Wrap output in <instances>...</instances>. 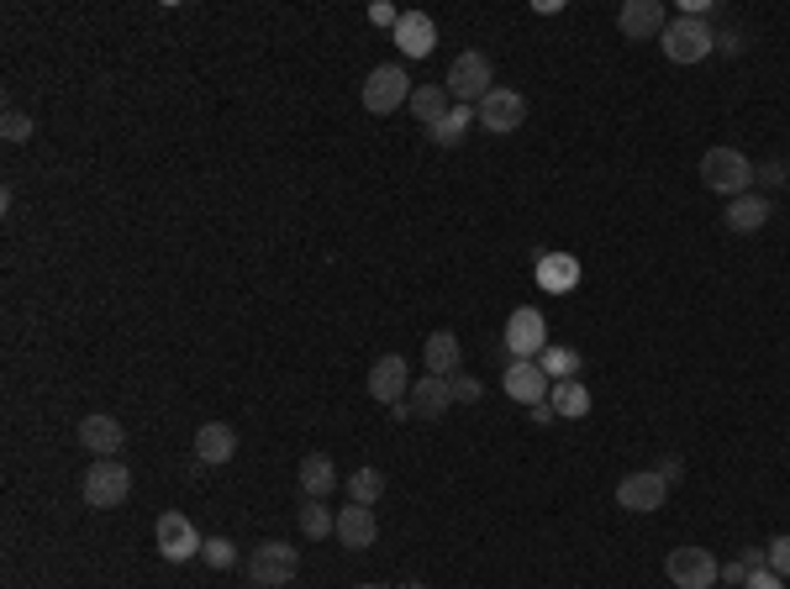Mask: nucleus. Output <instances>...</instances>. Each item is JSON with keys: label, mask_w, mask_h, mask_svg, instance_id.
Wrapping results in <instances>:
<instances>
[{"label": "nucleus", "mask_w": 790, "mask_h": 589, "mask_svg": "<svg viewBox=\"0 0 790 589\" xmlns=\"http://www.w3.org/2000/svg\"><path fill=\"white\" fill-rule=\"evenodd\" d=\"M232 453H238V432L227 426V421H201V432H195V464H232Z\"/></svg>", "instance_id": "nucleus-18"}, {"label": "nucleus", "mask_w": 790, "mask_h": 589, "mask_svg": "<svg viewBox=\"0 0 790 589\" xmlns=\"http://www.w3.org/2000/svg\"><path fill=\"white\" fill-rule=\"evenodd\" d=\"M764 558H769V574H780L790 585V537H775V542L764 548Z\"/></svg>", "instance_id": "nucleus-32"}, {"label": "nucleus", "mask_w": 790, "mask_h": 589, "mask_svg": "<svg viewBox=\"0 0 790 589\" xmlns=\"http://www.w3.org/2000/svg\"><path fill=\"white\" fill-rule=\"evenodd\" d=\"M296 574H301V553L285 542H259L248 553V585L253 589H285Z\"/></svg>", "instance_id": "nucleus-3"}, {"label": "nucleus", "mask_w": 790, "mask_h": 589, "mask_svg": "<svg viewBox=\"0 0 790 589\" xmlns=\"http://www.w3.org/2000/svg\"><path fill=\"white\" fill-rule=\"evenodd\" d=\"M153 542H158V558H169V563L201 558V548H206V537L190 527V516H184V510H164V516H158V527H153Z\"/></svg>", "instance_id": "nucleus-6"}, {"label": "nucleus", "mask_w": 790, "mask_h": 589, "mask_svg": "<svg viewBox=\"0 0 790 589\" xmlns=\"http://www.w3.org/2000/svg\"><path fill=\"white\" fill-rule=\"evenodd\" d=\"M749 589H786V579L769 574V568H759V574H749Z\"/></svg>", "instance_id": "nucleus-35"}, {"label": "nucleus", "mask_w": 790, "mask_h": 589, "mask_svg": "<svg viewBox=\"0 0 790 589\" xmlns=\"http://www.w3.org/2000/svg\"><path fill=\"white\" fill-rule=\"evenodd\" d=\"M475 117H480V127H486V132H517L522 121H527V95H522V89L495 85L486 100L475 106Z\"/></svg>", "instance_id": "nucleus-9"}, {"label": "nucleus", "mask_w": 790, "mask_h": 589, "mask_svg": "<svg viewBox=\"0 0 790 589\" xmlns=\"http://www.w3.org/2000/svg\"><path fill=\"white\" fill-rule=\"evenodd\" d=\"M411 395V363L400 353H385L374 358V369H369V400H380V406H400Z\"/></svg>", "instance_id": "nucleus-10"}, {"label": "nucleus", "mask_w": 790, "mask_h": 589, "mask_svg": "<svg viewBox=\"0 0 790 589\" xmlns=\"http://www.w3.org/2000/svg\"><path fill=\"white\" fill-rule=\"evenodd\" d=\"M448 100H454V95H448L443 85H417V89H411V117L422 121V127H438V121L454 111Z\"/></svg>", "instance_id": "nucleus-25"}, {"label": "nucleus", "mask_w": 790, "mask_h": 589, "mask_svg": "<svg viewBox=\"0 0 790 589\" xmlns=\"http://www.w3.org/2000/svg\"><path fill=\"white\" fill-rule=\"evenodd\" d=\"M354 589H385V585H354Z\"/></svg>", "instance_id": "nucleus-41"}, {"label": "nucleus", "mask_w": 790, "mask_h": 589, "mask_svg": "<svg viewBox=\"0 0 790 589\" xmlns=\"http://www.w3.org/2000/svg\"><path fill=\"white\" fill-rule=\"evenodd\" d=\"M701 184L711 190V195H749L754 190V164L738 153V147H706V158H701Z\"/></svg>", "instance_id": "nucleus-1"}, {"label": "nucleus", "mask_w": 790, "mask_h": 589, "mask_svg": "<svg viewBox=\"0 0 790 589\" xmlns=\"http://www.w3.org/2000/svg\"><path fill=\"white\" fill-rule=\"evenodd\" d=\"M538 285H543L548 294H570L579 285V264L570 259V253H538Z\"/></svg>", "instance_id": "nucleus-20"}, {"label": "nucleus", "mask_w": 790, "mask_h": 589, "mask_svg": "<svg viewBox=\"0 0 790 589\" xmlns=\"http://www.w3.org/2000/svg\"><path fill=\"white\" fill-rule=\"evenodd\" d=\"M337 542L348 548V553H364L374 548V537H380V521H374V505H343L337 510Z\"/></svg>", "instance_id": "nucleus-15"}, {"label": "nucleus", "mask_w": 790, "mask_h": 589, "mask_svg": "<svg viewBox=\"0 0 790 589\" xmlns=\"http://www.w3.org/2000/svg\"><path fill=\"white\" fill-rule=\"evenodd\" d=\"M422 358H427V374L448 380V374H458V358H464V348H458L454 332H432V337H427V348H422Z\"/></svg>", "instance_id": "nucleus-23"}, {"label": "nucleus", "mask_w": 790, "mask_h": 589, "mask_svg": "<svg viewBox=\"0 0 790 589\" xmlns=\"http://www.w3.org/2000/svg\"><path fill=\"white\" fill-rule=\"evenodd\" d=\"M665 495H669V479L659 469H638V473H627V479L617 484V505H622V510H638V516L659 510Z\"/></svg>", "instance_id": "nucleus-11"}, {"label": "nucleus", "mask_w": 790, "mask_h": 589, "mask_svg": "<svg viewBox=\"0 0 790 589\" xmlns=\"http://www.w3.org/2000/svg\"><path fill=\"white\" fill-rule=\"evenodd\" d=\"M548 406H553L559 421H579V416H590V389L579 380H559L548 389Z\"/></svg>", "instance_id": "nucleus-24"}, {"label": "nucleus", "mask_w": 790, "mask_h": 589, "mask_svg": "<svg viewBox=\"0 0 790 589\" xmlns=\"http://www.w3.org/2000/svg\"><path fill=\"white\" fill-rule=\"evenodd\" d=\"M659 473H665L669 484H674V479H680V473H685V469H680V458H665V469H659Z\"/></svg>", "instance_id": "nucleus-39"}, {"label": "nucleus", "mask_w": 790, "mask_h": 589, "mask_svg": "<svg viewBox=\"0 0 790 589\" xmlns=\"http://www.w3.org/2000/svg\"><path fill=\"white\" fill-rule=\"evenodd\" d=\"M201 558L212 563V568H232V563H238V548H232L227 537H206V548H201Z\"/></svg>", "instance_id": "nucleus-30"}, {"label": "nucleus", "mask_w": 790, "mask_h": 589, "mask_svg": "<svg viewBox=\"0 0 790 589\" xmlns=\"http://www.w3.org/2000/svg\"><path fill=\"white\" fill-rule=\"evenodd\" d=\"M369 22H374V27H391V32H395V22H400V11H395L391 0H374V5H369Z\"/></svg>", "instance_id": "nucleus-34"}, {"label": "nucleus", "mask_w": 790, "mask_h": 589, "mask_svg": "<svg viewBox=\"0 0 790 589\" xmlns=\"http://www.w3.org/2000/svg\"><path fill=\"white\" fill-rule=\"evenodd\" d=\"M327 531H337V516H333V510H327L322 501L301 505V537H311V542H322Z\"/></svg>", "instance_id": "nucleus-29"}, {"label": "nucleus", "mask_w": 790, "mask_h": 589, "mask_svg": "<svg viewBox=\"0 0 790 589\" xmlns=\"http://www.w3.org/2000/svg\"><path fill=\"white\" fill-rule=\"evenodd\" d=\"M506 395L512 400H522V406H543L548 389H553V380L543 374V363L538 358H512V369H506Z\"/></svg>", "instance_id": "nucleus-14"}, {"label": "nucleus", "mask_w": 790, "mask_h": 589, "mask_svg": "<svg viewBox=\"0 0 790 589\" xmlns=\"http://www.w3.org/2000/svg\"><path fill=\"white\" fill-rule=\"evenodd\" d=\"M754 179H764V184H780V179H786V164H759V169H754Z\"/></svg>", "instance_id": "nucleus-36"}, {"label": "nucleus", "mask_w": 790, "mask_h": 589, "mask_svg": "<svg viewBox=\"0 0 790 589\" xmlns=\"http://www.w3.org/2000/svg\"><path fill=\"white\" fill-rule=\"evenodd\" d=\"M722 579H728V585H749V568H743V558L728 563V568H722Z\"/></svg>", "instance_id": "nucleus-37"}, {"label": "nucleus", "mask_w": 790, "mask_h": 589, "mask_svg": "<svg viewBox=\"0 0 790 589\" xmlns=\"http://www.w3.org/2000/svg\"><path fill=\"white\" fill-rule=\"evenodd\" d=\"M301 490H306V501H327L337 490V469L327 453H306L301 458Z\"/></svg>", "instance_id": "nucleus-22"}, {"label": "nucleus", "mask_w": 790, "mask_h": 589, "mask_svg": "<svg viewBox=\"0 0 790 589\" xmlns=\"http://www.w3.org/2000/svg\"><path fill=\"white\" fill-rule=\"evenodd\" d=\"M469 121H475V106H454L448 117L438 121V127H427V132H432V143H438V147H454L458 137L469 132Z\"/></svg>", "instance_id": "nucleus-27"}, {"label": "nucleus", "mask_w": 790, "mask_h": 589, "mask_svg": "<svg viewBox=\"0 0 790 589\" xmlns=\"http://www.w3.org/2000/svg\"><path fill=\"white\" fill-rule=\"evenodd\" d=\"M395 48L406 53V59H427L432 48H438V27H432V16L427 11H400V22H395Z\"/></svg>", "instance_id": "nucleus-16"}, {"label": "nucleus", "mask_w": 790, "mask_h": 589, "mask_svg": "<svg viewBox=\"0 0 790 589\" xmlns=\"http://www.w3.org/2000/svg\"><path fill=\"white\" fill-rule=\"evenodd\" d=\"M454 406V389L448 380H438V374H427V380H411V416L417 421H443V411Z\"/></svg>", "instance_id": "nucleus-19"}, {"label": "nucleus", "mask_w": 790, "mask_h": 589, "mask_svg": "<svg viewBox=\"0 0 790 589\" xmlns=\"http://www.w3.org/2000/svg\"><path fill=\"white\" fill-rule=\"evenodd\" d=\"M380 495H385V473L374 469V464H364V469L348 479V501L354 505H374Z\"/></svg>", "instance_id": "nucleus-26"}, {"label": "nucleus", "mask_w": 790, "mask_h": 589, "mask_svg": "<svg viewBox=\"0 0 790 589\" xmlns=\"http://www.w3.org/2000/svg\"><path fill=\"white\" fill-rule=\"evenodd\" d=\"M538 363H543V374L553 384L575 380V374H579V353H575V348H543V358H538Z\"/></svg>", "instance_id": "nucleus-28"}, {"label": "nucleus", "mask_w": 790, "mask_h": 589, "mask_svg": "<svg viewBox=\"0 0 790 589\" xmlns=\"http://www.w3.org/2000/svg\"><path fill=\"white\" fill-rule=\"evenodd\" d=\"M359 100H364L369 117H391V111H400V106L411 100V74H406L400 63H380V69H369Z\"/></svg>", "instance_id": "nucleus-2"}, {"label": "nucleus", "mask_w": 790, "mask_h": 589, "mask_svg": "<svg viewBox=\"0 0 790 589\" xmlns=\"http://www.w3.org/2000/svg\"><path fill=\"white\" fill-rule=\"evenodd\" d=\"M32 132H37V127H32L27 111H5V121H0V137H5V143H27Z\"/></svg>", "instance_id": "nucleus-31"}, {"label": "nucleus", "mask_w": 790, "mask_h": 589, "mask_svg": "<svg viewBox=\"0 0 790 589\" xmlns=\"http://www.w3.org/2000/svg\"><path fill=\"white\" fill-rule=\"evenodd\" d=\"M769 211H775V201L759 195V190H749V195L728 201V227L732 232H759L764 221H769Z\"/></svg>", "instance_id": "nucleus-21"}, {"label": "nucleus", "mask_w": 790, "mask_h": 589, "mask_svg": "<svg viewBox=\"0 0 790 589\" xmlns=\"http://www.w3.org/2000/svg\"><path fill=\"white\" fill-rule=\"evenodd\" d=\"M659 43H665V59L669 63H701L711 48H717V37H711V27H706L701 16H674Z\"/></svg>", "instance_id": "nucleus-5"}, {"label": "nucleus", "mask_w": 790, "mask_h": 589, "mask_svg": "<svg viewBox=\"0 0 790 589\" xmlns=\"http://www.w3.org/2000/svg\"><path fill=\"white\" fill-rule=\"evenodd\" d=\"M127 495H132V473H127V464H117V458H106V464H95V469L85 473V505H95V510H111V505H122Z\"/></svg>", "instance_id": "nucleus-8"}, {"label": "nucleus", "mask_w": 790, "mask_h": 589, "mask_svg": "<svg viewBox=\"0 0 790 589\" xmlns=\"http://www.w3.org/2000/svg\"><path fill=\"white\" fill-rule=\"evenodd\" d=\"M532 421H538V426H548V421H559V416H553V406L543 400V406H532Z\"/></svg>", "instance_id": "nucleus-38"}, {"label": "nucleus", "mask_w": 790, "mask_h": 589, "mask_svg": "<svg viewBox=\"0 0 790 589\" xmlns=\"http://www.w3.org/2000/svg\"><path fill=\"white\" fill-rule=\"evenodd\" d=\"M443 89L454 95L458 106H480L490 89H495V74H490V59L480 53V48H469V53H458L454 69H448V80H443Z\"/></svg>", "instance_id": "nucleus-4"}, {"label": "nucleus", "mask_w": 790, "mask_h": 589, "mask_svg": "<svg viewBox=\"0 0 790 589\" xmlns=\"http://www.w3.org/2000/svg\"><path fill=\"white\" fill-rule=\"evenodd\" d=\"M448 389H454V400H464V406H475V400L486 395V384L475 380V374H454V380H448Z\"/></svg>", "instance_id": "nucleus-33"}, {"label": "nucleus", "mask_w": 790, "mask_h": 589, "mask_svg": "<svg viewBox=\"0 0 790 589\" xmlns=\"http://www.w3.org/2000/svg\"><path fill=\"white\" fill-rule=\"evenodd\" d=\"M506 348H512V358H543L548 348V322L538 305H522V311H512V322H506Z\"/></svg>", "instance_id": "nucleus-12"}, {"label": "nucleus", "mask_w": 790, "mask_h": 589, "mask_svg": "<svg viewBox=\"0 0 790 589\" xmlns=\"http://www.w3.org/2000/svg\"><path fill=\"white\" fill-rule=\"evenodd\" d=\"M665 574L674 589H717V579H722V568L706 548H674L665 558Z\"/></svg>", "instance_id": "nucleus-7"}, {"label": "nucleus", "mask_w": 790, "mask_h": 589, "mask_svg": "<svg viewBox=\"0 0 790 589\" xmlns=\"http://www.w3.org/2000/svg\"><path fill=\"white\" fill-rule=\"evenodd\" d=\"M122 442H127V426L117 421V416H85L80 421V447L85 453H95V458H117L122 453Z\"/></svg>", "instance_id": "nucleus-17"}, {"label": "nucleus", "mask_w": 790, "mask_h": 589, "mask_svg": "<svg viewBox=\"0 0 790 589\" xmlns=\"http://www.w3.org/2000/svg\"><path fill=\"white\" fill-rule=\"evenodd\" d=\"M400 589H427V585H417V579H411V585H400Z\"/></svg>", "instance_id": "nucleus-40"}, {"label": "nucleus", "mask_w": 790, "mask_h": 589, "mask_svg": "<svg viewBox=\"0 0 790 589\" xmlns=\"http://www.w3.org/2000/svg\"><path fill=\"white\" fill-rule=\"evenodd\" d=\"M617 27H622V37H633V43L665 37V27H669L665 0H622V11H617Z\"/></svg>", "instance_id": "nucleus-13"}]
</instances>
